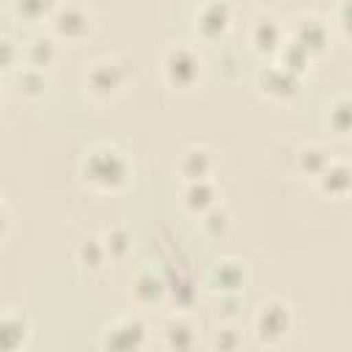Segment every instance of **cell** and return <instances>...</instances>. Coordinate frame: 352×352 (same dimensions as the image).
<instances>
[{
  "instance_id": "6da1fadb",
  "label": "cell",
  "mask_w": 352,
  "mask_h": 352,
  "mask_svg": "<svg viewBox=\"0 0 352 352\" xmlns=\"http://www.w3.org/2000/svg\"><path fill=\"white\" fill-rule=\"evenodd\" d=\"M80 179L96 192H118L132 179V160L116 143H94L80 160Z\"/></svg>"
},
{
  "instance_id": "7a4b0ae2",
  "label": "cell",
  "mask_w": 352,
  "mask_h": 352,
  "mask_svg": "<svg viewBox=\"0 0 352 352\" xmlns=\"http://www.w3.org/2000/svg\"><path fill=\"white\" fill-rule=\"evenodd\" d=\"M129 80H132L129 60L116 58V55H104V58L91 60L85 74H82V85H85L88 96H94L99 102L116 99L129 85Z\"/></svg>"
},
{
  "instance_id": "3957f363",
  "label": "cell",
  "mask_w": 352,
  "mask_h": 352,
  "mask_svg": "<svg viewBox=\"0 0 352 352\" xmlns=\"http://www.w3.org/2000/svg\"><path fill=\"white\" fill-rule=\"evenodd\" d=\"M162 77L173 91H190L204 74V58L187 44H170L162 52Z\"/></svg>"
},
{
  "instance_id": "277c9868",
  "label": "cell",
  "mask_w": 352,
  "mask_h": 352,
  "mask_svg": "<svg viewBox=\"0 0 352 352\" xmlns=\"http://www.w3.org/2000/svg\"><path fill=\"white\" fill-rule=\"evenodd\" d=\"M294 327V311L286 300L280 297H270L258 305L256 316H253V333L261 344L267 346H275L280 344Z\"/></svg>"
},
{
  "instance_id": "5b68a950",
  "label": "cell",
  "mask_w": 352,
  "mask_h": 352,
  "mask_svg": "<svg viewBox=\"0 0 352 352\" xmlns=\"http://www.w3.org/2000/svg\"><path fill=\"white\" fill-rule=\"evenodd\" d=\"M47 22H50V36L52 38L77 44V41L88 38V33L94 28V14L82 3L66 0V3H58L55 6V11L50 14Z\"/></svg>"
},
{
  "instance_id": "8992f818",
  "label": "cell",
  "mask_w": 352,
  "mask_h": 352,
  "mask_svg": "<svg viewBox=\"0 0 352 352\" xmlns=\"http://www.w3.org/2000/svg\"><path fill=\"white\" fill-rule=\"evenodd\" d=\"M148 341V324L138 314H124L104 324L99 346L102 349H140Z\"/></svg>"
},
{
  "instance_id": "52a82bcc",
  "label": "cell",
  "mask_w": 352,
  "mask_h": 352,
  "mask_svg": "<svg viewBox=\"0 0 352 352\" xmlns=\"http://www.w3.org/2000/svg\"><path fill=\"white\" fill-rule=\"evenodd\" d=\"M286 38L297 41L300 47H305L314 58L322 55L327 47H330V38H333V28L330 22H324L322 16L316 14H297L286 30Z\"/></svg>"
},
{
  "instance_id": "ba28073f",
  "label": "cell",
  "mask_w": 352,
  "mask_h": 352,
  "mask_svg": "<svg viewBox=\"0 0 352 352\" xmlns=\"http://www.w3.org/2000/svg\"><path fill=\"white\" fill-rule=\"evenodd\" d=\"M231 6L228 0H204L198 8H195V16H192V28L195 33L204 38V41H217L228 33L231 28Z\"/></svg>"
},
{
  "instance_id": "9c48e42d",
  "label": "cell",
  "mask_w": 352,
  "mask_h": 352,
  "mask_svg": "<svg viewBox=\"0 0 352 352\" xmlns=\"http://www.w3.org/2000/svg\"><path fill=\"white\" fill-rule=\"evenodd\" d=\"M206 286L217 297L223 294H242L248 286V267L239 258H220L206 272Z\"/></svg>"
},
{
  "instance_id": "30bf717a",
  "label": "cell",
  "mask_w": 352,
  "mask_h": 352,
  "mask_svg": "<svg viewBox=\"0 0 352 352\" xmlns=\"http://www.w3.org/2000/svg\"><path fill=\"white\" fill-rule=\"evenodd\" d=\"M300 80L294 72H289L286 66H280L278 60L275 63H267L264 69H258L256 74V88L267 96V99H275V102H286L297 94L300 88Z\"/></svg>"
},
{
  "instance_id": "8fae6325",
  "label": "cell",
  "mask_w": 352,
  "mask_h": 352,
  "mask_svg": "<svg viewBox=\"0 0 352 352\" xmlns=\"http://www.w3.org/2000/svg\"><path fill=\"white\" fill-rule=\"evenodd\" d=\"M248 41H250L253 52H258V55H267V58L270 55H278L280 44L286 41V25L275 14H258L250 22Z\"/></svg>"
},
{
  "instance_id": "7c38bea8",
  "label": "cell",
  "mask_w": 352,
  "mask_h": 352,
  "mask_svg": "<svg viewBox=\"0 0 352 352\" xmlns=\"http://www.w3.org/2000/svg\"><path fill=\"white\" fill-rule=\"evenodd\" d=\"M176 173L182 182H195V179H212L214 173V151L204 143H190L182 148L176 160Z\"/></svg>"
},
{
  "instance_id": "4fadbf2b",
  "label": "cell",
  "mask_w": 352,
  "mask_h": 352,
  "mask_svg": "<svg viewBox=\"0 0 352 352\" xmlns=\"http://www.w3.org/2000/svg\"><path fill=\"white\" fill-rule=\"evenodd\" d=\"M132 300L143 308L148 305H160L168 297V280L162 275V267H143L135 272L132 278V289H129Z\"/></svg>"
},
{
  "instance_id": "5bb4252c",
  "label": "cell",
  "mask_w": 352,
  "mask_h": 352,
  "mask_svg": "<svg viewBox=\"0 0 352 352\" xmlns=\"http://www.w3.org/2000/svg\"><path fill=\"white\" fill-rule=\"evenodd\" d=\"M349 184H352V173H349V165L346 160H330L324 165V170L314 179V187L319 195L324 198H346L349 195Z\"/></svg>"
},
{
  "instance_id": "9a60e30c",
  "label": "cell",
  "mask_w": 352,
  "mask_h": 352,
  "mask_svg": "<svg viewBox=\"0 0 352 352\" xmlns=\"http://www.w3.org/2000/svg\"><path fill=\"white\" fill-rule=\"evenodd\" d=\"M220 204V190L212 179H195V182H182V206L190 214H204L209 206Z\"/></svg>"
},
{
  "instance_id": "2e32d148",
  "label": "cell",
  "mask_w": 352,
  "mask_h": 352,
  "mask_svg": "<svg viewBox=\"0 0 352 352\" xmlns=\"http://www.w3.org/2000/svg\"><path fill=\"white\" fill-rule=\"evenodd\" d=\"M30 341V322L28 316L16 311H3L0 314V352H14L28 346Z\"/></svg>"
},
{
  "instance_id": "e0dca14e",
  "label": "cell",
  "mask_w": 352,
  "mask_h": 352,
  "mask_svg": "<svg viewBox=\"0 0 352 352\" xmlns=\"http://www.w3.org/2000/svg\"><path fill=\"white\" fill-rule=\"evenodd\" d=\"M74 258H77V264H80L88 275H99V272H104V270L110 267V256H107V250H104L99 234L85 236V239L77 245Z\"/></svg>"
},
{
  "instance_id": "ac0fdd59",
  "label": "cell",
  "mask_w": 352,
  "mask_h": 352,
  "mask_svg": "<svg viewBox=\"0 0 352 352\" xmlns=\"http://www.w3.org/2000/svg\"><path fill=\"white\" fill-rule=\"evenodd\" d=\"M330 160H333V154H330V148L322 146V143H302V146L297 148V154H294L297 170H300L305 179H311V182L324 170V165H327Z\"/></svg>"
},
{
  "instance_id": "d6986e66",
  "label": "cell",
  "mask_w": 352,
  "mask_h": 352,
  "mask_svg": "<svg viewBox=\"0 0 352 352\" xmlns=\"http://www.w3.org/2000/svg\"><path fill=\"white\" fill-rule=\"evenodd\" d=\"M162 338H165V346L170 349H192L198 344V327L187 316H173L165 322Z\"/></svg>"
},
{
  "instance_id": "ffe728a7",
  "label": "cell",
  "mask_w": 352,
  "mask_h": 352,
  "mask_svg": "<svg viewBox=\"0 0 352 352\" xmlns=\"http://www.w3.org/2000/svg\"><path fill=\"white\" fill-rule=\"evenodd\" d=\"M58 55V47H55V38L50 33H41V36H33L25 47H22V60L28 66H36V69H47Z\"/></svg>"
},
{
  "instance_id": "44dd1931",
  "label": "cell",
  "mask_w": 352,
  "mask_h": 352,
  "mask_svg": "<svg viewBox=\"0 0 352 352\" xmlns=\"http://www.w3.org/2000/svg\"><path fill=\"white\" fill-rule=\"evenodd\" d=\"M99 239H102V245H104V250L110 256V264L113 261H124L129 256V250H132V234H129L126 226H107L99 234Z\"/></svg>"
},
{
  "instance_id": "7402d4cb",
  "label": "cell",
  "mask_w": 352,
  "mask_h": 352,
  "mask_svg": "<svg viewBox=\"0 0 352 352\" xmlns=\"http://www.w3.org/2000/svg\"><path fill=\"white\" fill-rule=\"evenodd\" d=\"M278 63H280V66H286L289 72H294L297 77H302V74L311 69L314 55H311L305 47H300L297 41L286 38V41L280 44V50H278Z\"/></svg>"
},
{
  "instance_id": "603a6c76",
  "label": "cell",
  "mask_w": 352,
  "mask_h": 352,
  "mask_svg": "<svg viewBox=\"0 0 352 352\" xmlns=\"http://www.w3.org/2000/svg\"><path fill=\"white\" fill-rule=\"evenodd\" d=\"M60 0H11V11L22 22H47Z\"/></svg>"
},
{
  "instance_id": "cb8c5ba5",
  "label": "cell",
  "mask_w": 352,
  "mask_h": 352,
  "mask_svg": "<svg viewBox=\"0 0 352 352\" xmlns=\"http://www.w3.org/2000/svg\"><path fill=\"white\" fill-rule=\"evenodd\" d=\"M198 223H201V231H204L206 236L220 239V236H226V231H228V226H231V214H228L226 206L214 204V206H209L204 214H198Z\"/></svg>"
},
{
  "instance_id": "d4e9b609",
  "label": "cell",
  "mask_w": 352,
  "mask_h": 352,
  "mask_svg": "<svg viewBox=\"0 0 352 352\" xmlns=\"http://www.w3.org/2000/svg\"><path fill=\"white\" fill-rule=\"evenodd\" d=\"M16 85H19V91L25 94V96H30V99H36V96H41L44 91H47V74H44V69H36V66H22L19 72H16Z\"/></svg>"
},
{
  "instance_id": "484cf974",
  "label": "cell",
  "mask_w": 352,
  "mask_h": 352,
  "mask_svg": "<svg viewBox=\"0 0 352 352\" xmlns=\"http://www.w3.org/2000/svg\"><path fill=\"white\" fill-rule=\"evenodd\" d=\"M349 110H352V104H349V99L341 94V96H336L330 104H327V126L336 132V135H346L349 132Z\"/></svg>"
},
{
  "instance_id": "4316f807",
  "label": "cell",
  "mask_w": 352,
  "mask_h": 352,
  "mask_svg": "<svg viewBox=\"0 0 352 352\" xmlns=\"http://www.w3.org/2000/svg\"><path fill=\"white\" fill-rule=\"evenodd\" d=\"M22 60V47L11 36H0V72L14 69Z\"/></svg>"
},
{
  "instance_id": "83f0119b",
  "label": "cell",
  "mask_w": 352,
  "mask_h": 352,
  "mask_svg": "<svg viewBox=\"0 0 352 352\" xmlns=\"http://www.w3.org/2000/svg\"><path fill=\"white\" fill-rule=\"evenodd\" d=\"M214 344H217L220 349H234V346H239V344H242V338H239V333H236L234 327H223V330H217Z\"/></svg>"
},
{
  "instance_id": "f1b7e54d",
  "label": "cell",
  "mask_w": 352,
  "mask_h": 352,
  "mask_svg": "<svg viewBox=\"0 0 352 352\" xmlns=\"http://www.w3.org/2000/svg\"><path fill=\"white\" fill-rule=\"evenodd\" d=\"M349 0H338L336 3V25L341 28V33L346 36V28H349V11H346Z\"/></svg>"
},
{
  "instance_id": "f546056e",
  "label": "cell",
  "mask_w": 352,
  "mask_h": 352,
  "mask_svg": "<svg viewBox=\"0 0 352 352\" xmlns=\"http://www.w3.org/2000/svg\"><path fill=\"white\" fill-rule=\"evenodd\" d=\"M8 226H11V214H8L6 201L0 198V242H3V239H6V234H8Z\"/></svg>"
},
{
  "instance_id": "4dcf8cb0",
  "label": "cell",
  "mask_w": 352,
  "mask_h": 352,
  "mask_svg": "<svg viewBox=\"0 0 352 352\" xmlns=\"http://www.w3.org/2000/svg\"><path fill=\"white\" fill-rule=\"evenodd\" d=\"M256 3H267V0H256Z\"/></svg>"
}]
</instances>
